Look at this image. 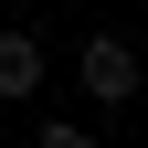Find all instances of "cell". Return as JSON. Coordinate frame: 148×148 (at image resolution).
<instances>
[{
    "label": "cell",
    "instance_id": "obj_1",
    "mask_svg": "<svg viewBox=\"0 0 148 148\" xmlns=\"http://www.w3.org/2000/svg\"><path fill=\"white\" fill-rule=\"evenodd\" d=\"M74 85H85V95H95L106 116H116V106L148 85V74H138V42H127V32H95V42L74 53Z\"/></svg>",
    "mask_w": 148,
    "mask_h": 148
},
{
    "label": "cell",
    "instance_id": "obj_2",
    "mask_svg": "<svg viewBox=\"0 0 148 148\" xmlns=\"http://www.w3.org/2000/svg\"><path fill=\"white\" fill-rule=\"evenodd\" d=\"M53 85V53H42V32H0V106H32Z\"/></svg>",
    "mask_w": 148,
    "mask_h": 148
}]
</instances>
